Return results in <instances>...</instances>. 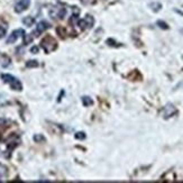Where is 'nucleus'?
<instances>
[{"mask_svg": "<svg viewBox=\"0 0 183 183\" xmlns=\"http://www.w3.org/2000/svg\"><path fill=\"white\" fill-rule=\"evenodd\" d=\"M1 66L2 67H7L9 66V64H10V58L7 56V55H2V58H1Z\"/></svg>", "mask_w": 183, "mask_h": 183, "instance_id": "9b49d317", "label": "nucleus"}, {"mask_svg": "<svg viewBox=\"0 0 183 183\" xmlns=\"http://www.w3.org/2000/svg\"><path fill=\"white\" fill-rule=\"evenodd\" d=\"M157 25L161 27V28H163V29H169V26H167V24L164 22H162V20H158L157 22Z\"/></svg>", "mask_w": 183, "mask_h": 183, "instance_id": "dca6fc26", "label": "nucleus"}, {"mask_svg": "<svg viewBox=\"0 0 183 183\" xmlns=\"http://www.w3.org/2000/svg\"><path fill=\"white\" fill-rule=\"evenodd\" d=\"M24 35H25V31H22V29L13 31V33L9 35L8 38H7V44H13V43H15V42L18 40L19 36H24Z\"/></svg>", "mask_w": 183, "mask_h": 183, "instance_id": "6e6552de", "label": "nucleus"}, {"mask_svg": "<svg viewBox=\"0 0 183 183\" xmlns=\"http://www.w3.org/2000/svg\"><path fill=\"white\" fill-rule=\"evenodd\" d=\"M85 136H87V135H85L83 131H79V133H76L75 134V138L76 139H84Z\"/></svg>", "mask_w": 183, "mask_h": 183, "instance_id": "2eb2a0df", "label": "nucleus"}, {"mask_svg": "<svg viewBox=\"0 0 183 183\" xmlns=\"http://www.w3.org/2000/svg\"><path fill=\"white\" fill-rule=\"evenodd\" d=\"M38 51H40V47H38V46H33L31 49V52L33 54H37L38 53Z\"/></svg>", "mask_w": 183, "mask_h": 183, "instance_id": "6ab92c4d", "label": "nucleus"}, {"mask_svg": "<svg viewBox=\"0 0 183 183\" xmlns=\"http://www.w3.org/2000/svg\"><path fill=\"white\" fill-rule=\"evenodd\" d=\"M65 13H66V10L63 7H53L49 10V16L52 18H58V19H63L65 17Z\"/></svg>", "mask_w": 183, "mask_h": 183, "instance_id": "20e7f679", "label": "nucleus"}, {"mask_svg": "<svg viewBox=\"0 0 183 183\" xmlns=\"http://www.w3.org/2000/svg\"><path fill=\"white\" fill-rule=\"evenodd\" d=\"M82 103L85 107H90L93 105V100L90 98V97H82Z\"/></svg>", "mask_w": 183, "mask_h": 183, "instance_id": "9d476101", "label": "nucleus"}, {"mask_svg": "<svg viewBox=\"0 0 183 183\" xmlns=\"http://www.w3.org/2000/svg\"><path fill=\"white\" fill-rule=\"evenodd\" d=\"M1 79L4 83H8L10 84V88L13 90H16V91H22V82L18 80L17 78H15L11 74H1Z\"/></svg>", "mask_w": 183, "mask_h": 183, "instance_id": "f257e3e1", "label": "nucleus"}, {"mask_svg": "<svg viewBox=\"0 0 183 183\" xmlns=\"http://www.w3.org/2000/svg\"><path fill=\"white\" fill-rule=\"evenodd\" d=\"M0 179H1V174H0Z\"/></svg>", "mask_w": 183, "mask_h": 183, "instance_id": "412c9836", "label": "nucleus"}, {"mask_svg": "<svg viewBox=\"0 0 183 183\" xmlns=\"http://www.w3.org/2000/svg\"><path fill=\"white\" fill-rule=\"evenodd\" d=\"M175 114H176V108L173 106V105H166L165 107H164V110H163V117L167 119V118H170V117L174 116Z\"/></svg>", "mask_w": 183, "mask_h": 183, "instance_id": "0eeeda50", "label": "nucleus"}, {"mask_svg": "<svg viewBox=\"0 0 183 183\" xmlns=\"http://www.w3.org/2000/svg\"><path fill=\"white\" fill-rule=\"evenodd\" d=\"M7 33V27L4 26H0V38H2Z\"/></svg>", "mask_w": 183, "mask_h": 183, "instance_id": "f3484780", "label": "nucleus"}, {"mask_svg": "<svg viewBox=\"0 0 183 183\" xmlns=\"http://www.w3.org/2000/svg\"><path fill=\"white\" fill-rule=\"evenodd\" d=\"M29 4H31V0H18L15 4V11L17 13H22V11L27 10Z\"/></svg>", "mask_w": 183, "mask_h": 183, "instance_id": "39448f33", "label": "nucleus"}, {"mask_svg": "<svg viewBox=\"0 0 183 183\" xmlns=\"http://www.w3.org/2000/svg\"><path fill=\"white\" fill-rule=\"evenodd\" d=\"M22 24L27 27H31L34 24H35V18L31 17V16H26V17L22 18Z\"/></svg>", "mask_w": 183, "mask_h": 183, "instance_id": "1a4fd4ad", "label": "nucleus"}, {"mask_svg": "<svg viewBox=\"0 0 183 183\" xmlns=\"http://www.w3.org/2000/svg\"><path fill=\"white\" fill-rule=\"evenodd\" d=\"M40 46L43 47V49H44L46 53H49V52H52V51H54V49L58 47V43H56V40H54L53 37L46 36L40 42Z\"/></svg>", "mask_w": 183, "mask_h": 183, "instance_id": "f03ea898", "label": "nucleus"}, {"mask_svg": "<svg viewBox=\"0 0 183 183\" xmlns=\"http://www.w3.org/2000/svg\"><path fill=\"white\" fill-rule=\"evenodd\" d=\"M49 27H51V25H49L47 22H45V20L40 22L38 24H37V26H36V31L33 33V35H34V37H35V36H38L40 34L44 33L46 29H49Z\"/></svg>", "mask_w": 183, "mask_h": 183, "instance_id": "423d86ee", "label": "nucleus"}, {"mask_svg": "<svg viewBox=\"0 0 183 183\" xmlns=\"http://www.w3.org/2000/svg\"><path fill=\"white\" fill-rule=\"evenodd\" d=\"M93 24H94V18L91 15H87L85 18L79 19L76 25L80 27L82 31H84V29H90L91 27L93 26Z\"/></svg>", "mask_w": 183, "mask_h": 183, "instance_id": "7ed1b4c3", "label": "nucleus"}, {"mask_svg": "<svg viewBox=\"0 0 183 183\" xmlns=\"http://www.w3.org/2000/svg\"><path fill=\"white\" fill-rule=\"evenodd\" d=\"M22 38H24V44L25 45H28L29 43H31L33 42V40H34V36H33V34H29V35H25L22 36Z\"/></svg>", "mask_w": 183, "mask_h": 183, "instance_id": "f8f14e48", "label": "nucleus"}, {"mask_svg": "<svg viewBox=\"0 0 183 183\" xmlns=\"http://www.w3.org/2000/svg\"><path fill=\"white\" fill-rule=\"evenodd\" d=\"M81 2H82V4H91V1H90V0H80Z\"/></svg>", "mask_w": 183, "mask_h": 183, "instance_id": "aec40b11", "label": "nucleus"}, {"mask_svg": "<svg viewBox=\"0 0 183 183\" xmlns=\"http://www.w3.org/2000/svg\"><path fill=\"white\" fill-rule=\"evenodd\" d=\"M34 140H35L36 143H40L42 140H45L44 136H42V135H35L34 136Z\"/></svg>", "mask_w": 183, "mask_h": 183, "instance_id": "a211bd4d", "label": "nucleus"}, {"mask_svg": "<svg viewBox=\"0 0 183 183\" xmlns=\"http://www.w3.org/2000/svg\"><path fill=\"white\" fill-rule=\"evenodd\" d=\"M149 6L152 7V9L154 10V11H158V10L162 8V4H158V2H153V4H151Z\"/></svg>", "mask_w": 183, "mask_h": 183, "instance_id": "4468645a", "label": "nucleus"}, {"mask_svg": "<svg viewBox=\"0 0 183 183\" xmlns=\"http://www.w3.org/2000/svg\"><path fill=\"white\" fill-rule=\"evenodd\" d=\"M26 66L27 67H37L38 66V62H37L36 60H31V61L26 62Z\"/></svg>", "mask_w": 183, "mask_h": 183, "instance_id": "ddd939ff", "label": "nucleus"}]
</instances>
